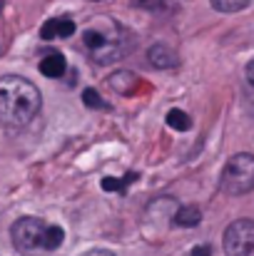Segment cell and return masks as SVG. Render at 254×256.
Returning <instances> with one entry per match:
<instances>
[{
	"mask_svg": "<svg viewBox=\"0 0 254 256\" xmlns=\"http://www.w3.org/2000/svg\"><path fill=\"white\" fill-rule=\"evenodd\" d=\"M43 107L40 90L20 75L0 78V122L8 127L30 124Z\"/></svg>",
	"mask_w": 254,
	"mask_h": 256,
	"instance_id": "6da1fadb",
	"label": "cell"
},
{
	"mask_svg": "<svg viewBox=\"0 0 254 256\" xmlns=\"http://www.w3.org/2000/svg\"><path fill=\"white\" fill-rule=\"evenodd\" d=\"M80 35H83V45L90 55V60L97 62V65H110L115 60H122L132 48L130 30L112 18L92 20Z\"/></svg>",
	"mask_w": 254,
	"mask_h": 256,
	"instance_id": "7a4b0ae2",
	"label": "cell"
},
{
	"mask_svg": "<svg viewBox=\"0 0 254 256\" xmlns=\"http://www.w3.org/2000/svg\"><path fill=\"white\" fill-rule=\"evenodd\" d=\"M219 189L232 196L249 194L254 189V154H247V152L234 154L222 170Z\"/></svg>",
	"mask_w": 254,
	"mask_h": 256,
	"instance_id": "3957f363",
	"label": "cell"
},
{
	"mask_svg": "<svg viewBox=\"0 0 254 256\" xmlns=\"http://www.w3.org/2000/svg\"><path fill=\"white\" fill-rule=\"evenodd\" d=\"M45 229L48 224L38 216H23L10 226V239L13 246L23 256H38L40 252H45Z\"/></svg>",
	"mask_w": 254,
	"mask_h": 256,
	"instance_id": "277c9868",
	"label": "cell"
},
{
	"mask_svg": "<svg viewBox=\"0 0 254 256\" xmlns=\"http://www.w3.org/2000/svg\"><path fill=\"white\" fill-rule=\"evenodd\" d=\"M227 256H254V222L252 219H237L224 229L222 239Z\"/></svg>",
	"mask_w": 254,
	"mask_h": 256,
	"instance_id": "5b68a950",
	"label": "cell"
},
{
	"mask_svg": "<svg viewBox=\"0 0 254 256\" xmlns=\"http://www.w3.org/2000/svg\"><path fill=\"white\" fill-rule=\"evenodd\" d=\"M78 25L70 18H50L45 20V25L40 28V38L43 40H58V38H70L75 35Z\"/></svg>",
	"mask_w": 254,
	"mask_h": 256,
	"instance_id": "8992f818",
	"label": "cell"
},
{
	"mask_svg": "<svg viewBox=\"0 0 254 256\" xmlns=\"http://www.w3.org/2000/svg\"><path fill=\"white\" fill-rule=\"evenodd\" d=\"M147 62L157 70H169V68H177V55L174 50L165 45V42H155L150 50H147Z\"/></svg>",
	"mask_w": 254,
	"mask_h": 256,
	"instance_id": "52a82bcc",
	"label": "cell"
},
{
	"mask_svg": "<svg viewBox=\"0 0 254 256\" xmlns=\"http://www.w3.org/2000/svg\"><path fill=\"white\" fill-rule=\"evenodd\" d=\"M65 70H68V60H65L63 52L50 50V52H45V58L40 60V72H43L45 78H53V80H55V78H63Z\"/></svg>",
	"mask_w": 254,
	"mask_h": 256,
	"instance_id": "ba28073f",
	"label": "cell"
},
{
	"mask_svg": "<svg viewBox=\"0 0 254 256\" xmlns=\"http://www.w3.org/2000/svg\"><path fill=\"white\" fill-rule=\"evenodd\" d=\"M202 222V212L197 206H177L174 216H172V224L174 226H184V229H192Z\"/></svg>",
	"mask_w": 254,
	"mask_h": 256,
	"instance_id": "9c48e42d",
	"label": "cell"
},
{
	"mask_svg": "<svg viewBox=\"0 0 254 256\" xmlns=\"http://www.w3.org/2000/svg\"><path fill=\"white\" fill-rule=\"evenodd\" d=\"M137 179H140V174H137V172H127L122 179H117V176H105L100 186H102L105 192H117V194H125V192H127V186H130L132 182H137Z\"/></svg>",
	"mask_w": 254,
	"mask_h": 256,
	"instance_id": "30bf717a",
	"label": "cell"
},
{
	"mask_svg": "<svg viewBox=\"0 0 254 256\" xmlns=\"http://www.w3.org/2000/svg\"><path fill=\"white\" fill-rule=\"evenodd\" d=\"M110 85L115 87V90H120V92H125V94H130V92L137 87V78H135L132 72L122 70V72H115V75L110 78Z\"/></svg>",
	"mask_w": 254,
	"mask_h": 256,
	"instance_id": "8fae6325",
	"label": "cell"
},
{
	"mask_svg": "<svg viewBox=\"0 0 254 256\" xmlns=\"http://www.w3.org/2000/svg\"><path fill=\"white\" fill-rule=\"evenodd\" d=\"M167 124L172 127V130H177V132H187V130L192 127V120H189V114L182 112V110H169L167 112Z\"/></svg>",
	"mask_w": 254,
	"mask_h": 256,
	"instance_id": "7c38bea8",
	"label": "cell"
},
{
	"mask_svg": "<svg viewBox=\"0 0 254 256\" xmlns=\"http://www.w3.org/2000/svg\"><path fill=\"white\" fill-rule=\"evenodd\" d=\"M63 242H65V232L60 229V226H48L45 229V252H55V249H60L63 246Z\"/></svg>",
	"mask_w": 254,
	"mask_h": 256,
	"instance_id": "4fadbf2b",
	"label": "cell"
},
{
	"mask_svg": "<svg viewBox=\"0 0 254 256\" xmlns=\"http://www.w3.org/2000/svg\"><path fill=\"white\" fill-rule=\"evenodd\" d=\"M209 2L219 12H237V10H244L249 5V0H209Z\"/></svg>",
	"mask_w": 254,
	"mask_h": 256,
	"instance_id": "5bb4252c",
	"label": "cell"
},
{
	"mask_svg": "<svg viewBox=\"0 0 254 256\" xmlns=\"http://www.w3.org/2000/svg\"><path fill=\"white\" fill-rule=\"evenodd\" d=\"M83 102L90 107V110H107V102H105L92 87H85L83 90Z\"/></svg>",
	"mask_w": 254,
	"mask_h": 256,
	"instance_id": "9a60e30c",
	"label": "cell"
},
{
	"mask_svg": "<svg viewBox=\"0 0 254 256\" xmlns=\"http://www.w3.org/2000/svg\"><path fill=\"white\" fill-rule=\"evenodd\" d=\"M135 8H142V10H157L165 5V0H132Z\"/></svg>",
	"mask_w": 254,
	"mask_h": 256,
	"instance_id": "2e32d148",
	"label": "cell"
},
{
	"mask_svg": "<svg viewBox=\"0 0 254 256\" xmlns=\"http://www.w3.org/2000/svg\"><path fill=\"white\" fill-rule=\"evenodd\" d=\"M212 254V249L209 246H197L194 252H192V256H209Z\"/></svg>",
	"mask_w": 254,
	"mask_h": 256,
	"instance_id": "e0dca14e",
	"label": "cell"
},
{
	"mask_svg": "<svg viewBox=\"0 0 254 256\" xmlns=\"http://www.w3.org/2000/svg\"><path fill=\"white\" fill-rule=\"evenodd\" d=\"M247 82L254 87V60L249 62V65H247Z\"/></svg>",
	"mask_w": 254,
	"mask_h": 256,
	"instance_id": "ac0fdd59",
	"label": "cell"
},
{
	"mask_svg": "<svg viewBox=\"0 0 254 256\" xmlns=\"http://www.w3.org/2000/svg\"><path fill=\"white\" fill-rule=\"evenodd\" d=\"M85 256H115L112 252H107V249H97V252H87Z\"/></svg>",
	"mask_w": 254,
	"mask_h": 256,
	"instance_id": "d6986e66",
	"label": "cell"
},
{
	"mask_svg": "<svg viewBox=\"0 0 254 256\" xmlns=\"http://www.w3.org/2000/svg\"><path fill=\"white\" fill-rule=\"evenodd\" d=\"M3 5H5V0H0V12H3Z\"/></svg>",
	"mask_w": 254,
	"mask_h": 256,
	"instance_id": "ffe728a7",
	"label": "cell"
}]
</instances>
